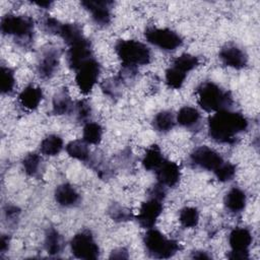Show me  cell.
I'll return each instance as SVG.
<instances>
[{
  "label": "cell",
  "mask_w": 260,
  "mask_h": 260,
  "mask_svg": "<svg viewBox=\"0 0 260 260\" xmlns=\"http://www.w3.org/2000/svg\"><path fill=\"white\" fill-rule=\"evenodd\" d=\"M22 168L27 176L32 178H39L43 168L42 157L36 152H30L26 154L22 159Z\"/></svg>",
  "instance_id": "27"
},
{
  "label": "cell",
  "mask_w": 260,
  "mask_h": 260,
  "mask_svg": "<svg viewBox=\"0 0 260 260\" xmlns=\"http://www.w3.org/2000/svg\"><path fill=\"white\" fill-rule=\"evenodd\" d=\"M109 212L111 217L116 221H124V220H129L131 218L130 211H128L127 209L119 205H113Z\"/></svg>",
  "instance_id": "36"
},
{
  "label": "cell",
  "mask_w": 260,
  "mask_h": 260,
  "mask_svg": "<svg viewBox=\"0 0 260 260\" xmlns=\"http://www.w3.org/2000/svg\"><path fill=\"white\" fill-rule=\"evenodd\" d=\"M199 64V59L198 57L185 53L180 55L179 57H177L174 61H173V67H175L176 69L180 70L181 72L187 74L188 72L192 71L194 68H196Z\"/></svg>",
  "instance_id": "30"
},
{
  "label": "cell",
  "mask_w": 260,
  "mask_h": 260,
  "mask_svg": "<svg viewBox=\"0 0 260 260\" xmlns=\"http://www.w3.org/2000/svg\"><path fill=\"white\" fill-rule=\"evenodd\" d=\"M36 4L40 7H44V8H49L52 4V2L50 1H41V2H36Z\"/></svg>",
  "instance_id": "44"
},
{
  "label": "cell",
  "mask_w": 260,
  "mask_h": 260,
  "mask_svg": "<svg viewBox=\"0 0 260 260\" xmlns=\"http://www.w3.org/2000/svg\"><path fill=\"white\" fill-rule=\"evenodd\" d=\"M103 137V128L99 123L87 122L82 131V139L87 144H99Z\"/></svg>",
  "instance_id": "29"
},
{
  "label": "cell",
  "mask_w": 260,
  "mask_h": 260,
  "mask_svg": "<svg viewBox=\"0 0 260 260\" xmlns=\"http://www.w3.org/2000/svg\"><path fill=\"white\" fill-rule=\"evenodd\" d=\"M58 35L68 46L84 38L81 27L76 23H62Z\"/></svg>",
  "instance_id": "28"
},
{
  "label": "cell",
  "mask_w": 260,
  "mask_h": 260,
  "mask_svg": "<svg viewBox=\"0 0 260 260\" xmlns=\"http://www.w3.org/2000/svg\"><path fill=\"white\" fill-rule=\"evenodd\" d=\"M187 74L181 72L175 67L171 66L166 71V83L169 87L174 89H179L183 85Z\"/></svg>",
  "instance_id": "33"
},
{
  "label": "cell",
  "mask_w": 260,
  "mask_h": 260,
  "mask_svg": "<svg viewBox=\"0 0 260 260\" xmlns=\"http://www.w3.org/2000/svg\"><path fill=\"white\" fill-rule=\"evenodd\" d=\"M1 31L12 36L22 47L31 44L34 39V20L24 15L6 14L1 18Z\"/></svg>",
  "instance_id": "4"
},
{
  "label": "cell",
  "mask_w": 260,
  "mask_h": 260,
  "mask_svg": "<svg viewBox=\"0 0 260 260\" xmlns=\"http://www.w3.org/2000/svg\"><path fill=\"white\" fill-rule=\"evenodd\" d=\"M165 157L158 145H150L142 158V166L147 171H156L160 165L164 162Z\"/></svg>",
  "instance_id": "21"
},
{
  "label": "cell",
  "mask_w": 260,
  "mask_h": 260,
  "mask_svg": "<svg viewBox=\"0 0 260 260\" xmlns=\"http://www.w3.org/2000/svg\"><path fill=\"white\" fill-rule=\"evenodd\" d=\"M176 123V119L172 112L161 111L157 113L152 119L153 128L160 133H166L171 131Z\"/></svg>",
  "instance_id": "26"
},
{
  "label": "cell",
  "mask_w": 260,
  "mask_h": 260,
  "mask_svg": "<svg viewBox=\"0 0 260 260\" xmlns=\"http://www.w3.org/2000/svg\"><path fill=\"white\" fill-rule=\"evenodd\" d=\"M246 202V194L239 188H232L230 191H228L223 199V203L226 209L234 213L241 212L245 208Z\"/></svg>",
  "instance_id": "19"
},
{
  "label": "cell",
  "mask_w": 260,
  "mask_h": 260,
  "mask_svg": "<svg viewBox=\"0 0 260 260\" xmlns=\"http://www.w3.org/2000/svg\"><path fill=\"white\" fill-rule=\"evenodd\" d=\"M91 58H93L91 45L85 37L69 46L67 52V63L71 69L76 71L82 64Z\"/></svg>",
  "instance_id": "10"
},
{
  "label": "cell",
  "mask_w": 260,
  "mask_h": 260,
  "mask_svg": "<svg viewBox=\"0 0 260 260\" xmlns=\"http://www.w3.org/2000/svg\"><path fill=\"white\" fill-rule=\"evenodd\" d=\"M179 220L185 228H195L199 221V212L195 207H184L179 213Z\"/></svg>",
  "instance_id": "32"
},
{
  "label": "cell",
  "mask_w": 260,
  "mask_h": 260,
  "mask_svg": "<svg viewBox=\"0 0 260 260\" xmlns=\"http://www.w3.org/2000/svg\"><path fill=\"white\" fill-rule=\"evenodd\" d=\"M121 79H117V78H113V79H109V80H105L104 83L102 84V89L111 96H115L119 89H120V82Z\"/></svg>",
  "instance_id": "37"
},
{
  "label": "cell",
  "mask_w": 260,
  "mask_h": 260,
  "mask_svg": "<svg viewBox=\"0 0 260 260\" xmlns=\"http://www.w3.org/2000/svg\"><path fill=\"white\" fill-rule=\"evenodd\" d=\"M55 201L63 207H72L79 203L80 195L77 190L70 184L64 183L59 185L54 192Z\"/></svg>",
  "instance_id": "16"
},
{
  "label": "cell",
  "mask_w": 260,
  "mask_h": 260,
  "mask_svg": "<svg viewBox=\"0 0 260 260\" xmlns=\"http://www.w3.org/2000/svg\"><path fill=\"white\" fill-rule=\"evenodd\" d=\"M229 243L232 251L248 252L249 247L252 244V235L250 231L245 228H237L231 232Z\"/></svg>",
  "instance_id": "17"
},
{
  "label": "cell",
  "mask_w": 260,
  "mask_h": 260,
  "mask_svg": "<svg viewBox=\"0 0 260 260\" xmlns=\"http://www.w3.org/2000/svg\"><path fill=\"white\" fill-rule=\"evenodd\" d=\"M72 113L75 115V117L78 121H85L89 118L90 113H91L90 105L84 100L78 101L74 104Z\"/></svg>",
  "instance_id": "35"
},
{
  "label": "cell",
  "mask_w": 260,
  "mask_h": 260,
  "mask_svg": "<svg viewBox=\"0 0 260 260\" xmlns=\"http://www.w3.org/2000/svg\"><path fill=\"white\" fill-rule=\"evenodd\" d=\"M43 100V91L35 85L26 86L19 94L18 101L20 105L27 110H35L39 107Z\"/></svg>",
  "instance_id": "18"
},
{
  "label": "cell",
  "mask_w": 260,
  "mask_h": 260,
  "mask_svg": "<svg viewBox=\"0 0 260 260\" xmlns=\"http://www.w3.org/2000/svg\"><path fill=\"white\" fill-rule=\"evenodd\" d=\"M228 258L232 260H245L249 259V252H237V251H231L228 255Z\"/></svg>",
  "instance_id": "40"
},
{
  "label": "cell",
  "mask_w": 260,
  "mask_h": 260,
  "mask_svg": "<svg viewBox=\"0 0 260 260\" xmlns=\"http://www.w3.org/2000/svg\"><path fill=\"white\" fill-rule=\"evenodd\" d=\"M161 201L162 200L150 196L149 199L141 204L138 214L136 216V219L140 226L146 230L153 228L162 211Z\"/></svg>",
  "instance_id": "11"
},
{
  "label": "cell",
  "mask_w": 260,
  "mask_h": 260,
  "mask_svg": "<svg viewBox=\"0 0 260 260\" xmlns=\"http://www.w3.org/2000/svg\"><path fill=\"white\" fill-rule=\"evenodd\" d=\"M110 258H117V259L128 258V253L124 248H119V249H116L112 252Z\"/></svg>",
  "instance_id": "41"
},
{
  "label": "cell",
  "mask_w": 260,
  "mask_h": 260,
  "mask_svg": "<svg viewBox=\"0 0 260 260\" xmlns=\"http://www.w3.org/2000/svg\"><path fill=\"white\" fill-rule=\"evenodd\" d=\"M60 52L56 48H48L41 55L38 62V73L44 79L51 78L58 69Z\"/></svg>",
  "instance_id": "12"
},
{
  "label": "cell",
  "mask_w": 260,
  "mask_h": 260,
  "mask_svg": "<svg viewBox=\"0 0 260 260\" xmlns=\"http://www.w3.org/2000/svg\"><path fill=\"white\" fill-rule=\"evenodd\" d=\"M64 247L63 237L54 228H49L45 236V249L50 255H57L62 252Z\"/></svg>",
  "instance_id": "23"
},
{
  "label": "cell",
  "mask_w": 260,
  "mask_h": 260,
  "mask_svg": "<svg viewBox=\"0 0 260 260\" xmlns=\"http://www.w3.org/2000/svg\"><path fill=\"white\" fill-rule=\"evenodd\" d=\"M200 118L201 116L197 109L190 106H185L179 110L176 117V121L181 126L191 129L196 127L199 124Z\"/></svg>",
  "instance_id": "20"
},
{
  "label": "cell",
  "mask_w": 260,
  "mask_h": 260,
  "mask_svg": "<svg viewBox=\"0 0 260 260\" xmlns=\"http://www.w3.org/2000/svg\"><path fill=\"white\" fill-rule=\"evenodd\" d=\"M193 258H197V259H209L210 256H209L205 251H197V252H194Z\"/></svg>",
  "instance_id": "43"
},
{
  "label": "cell",
  "mask_w": 260,
  "mask_h": 260,
  "mask_svg": "<svg viewBox=\"0 0 260 260\" xmlns=\"http://www.w3.org/2000/svg\"><path fill=\"white\" fill-rule=\"evenodd\" d=\"M74 103L66 90L58 91L52 102V109L55 115H65L72 113Z\"/></svg>",
  "instance_id": "22"
},
{
  "label": "cell",
  "mask_w": 260,
  "mask_h": 260,
  "mask_svg": "<svg viewBox=\"0 0 260 260\" xmlns=\"http://www.w3.org/2000/svg\"><path fill=\"white\" fill-rule=\"evenodd\" d=\"M112 1H82L81 5L90 13L92 20L100 25H107L110 23L112 14H111V5Z\"/></svg>",
  "instance_id": "13"
},
{
  "label": "cell",
  "mask_w": 260,
  "mask_h": 260,
  "mask_svg": "<svg viewBox=\"0 0 260 260\" xmlns=\"http://www.w3.org/2000/svg\"><path fill=\"white\" fill-rule=\"evenodd\" d=\"M72 254L79 259H96L100 248L89 232H80L73 236L70 241Z\"/></svg>",
  "instance_id": "7"
},
{
  "label": "cell",
  "mask_w": 260,
  "mask_h": 260,
  "mask_svg": "<svg viewBox=\"0 0 260 260\" xmlns=\"http://www.w3.org/2000/svg\"><path fill=\"white\" fill-rule=\"evenodd\" d=\"M143 244L146 252L153 258L166 259L174 256L180 249L179 243L168 239L155 229H148L143 237Z\"/></svg>",
  "instance_id": "5"
},
{
  "label": "cell",
  "mask_w": 260,
  "mask_h": 260,
  "mask_svg": "<svg viewBox=\"0 0 260 260\" xmlns=\"http://www.w3.org/2000/svg\"><path fill=\"white\" fill-rule=\"evenodd\" d=\"M101 72V66L99 62L91 58L82 64L77 70L75 75V81L79 90L86 94L89 93L95 85Z\"/></svg>",
  "instance_id": "8"
},
{
  "label": "cell",
  "mask_w": 260,
  "mask_h": 260,
  "mask_svg": "<svg viewBox=\"0 0 260 260\" xmlns=\"http://www.w3.org/2000/svg\"><path fill=\"white\" fill-rule=\"evenodd\" d=\"M198 104L206 112L229 110L233 104L231 93L212 81H205L197 87Z\"/></svg>",
  "instance_id": "2"
},
{
  "label": "cell",
  "mask_w": 260,
  "mask_h": 260,
  "mask_svg": "<svg viewBox=\"0 0 260 260\" xmlns=\"http://www.w3.org/2000/svg\"><path fill=\"white\" fill-rule=\"evenodd\" d=\"M221 62L232 68L242 69L247 65L248 58L245 52L237 46L229 45L223 47L219 52Z\"/></svg>",
  "instance_id": "15"
},
{
  "label": "cell",
  "mask_w": 260,
  "mask_h": 260,
  "mask_svg": "<svg viewBox=\"0 0 260 260\" xmlns=\"http://www.w3.org/2000/svg\"><path fill=\"white\" fill-rule=\"evenodd\" d=\"M117 56L124 67L135 69L137 66L146 65L151 60L148 47L135 40H120L115 45Z\"/></svg>",
  "instance_id": "3"
},
{
  "label": "cell",
  "mask_w": 260,
  "mask_h": 260,
  "mask_svg": "<svg viewBox=\"0 0 260 260\" xmlns=\"http://www.w3.org/2000/svg\"><path fill=\"white\" fill-rule=\"evenodd\" d=\"M87 145L88 144L83 139L72 140L66 145V152L75 159L86 161L89 158V148Z\"/></svg>",
  "instance_id": "25"
},
{
  "label": "cell",
  "mask_w": 260,
  "mask_h": 260,
  "mask_svg": "<svg viewBox=\"0 0 260 260\" xmlns=\"http://www.w3.org/2000/svg\"><path fill=\"white\" fill-rule=\"evenodd\" d=\"M62 149H63V140L59 135H56V134H50L46 136L40 144L41 152L48 156L57 155L61 152Z\"/></svg>",
  "instance_id": "24"
},
{
  "label": "cell",
  "mask_w": 260,
  "mask_h": 260,
  "mask_svg": "<svg viewBox=\"0 0 260 260\" xmlns=\"http://www.w3.org/2000/svg\"><path fill=\"white\" fill-rule=\"evenodd\" d=\"M190 160L198 168L213 172L223 162V158L217 151L205 145L195 148L190 154Z\"/></svg>",
  "instance_id": "9"
},
{
  "label": "cell",
  "mask_w": 260,
  "mask_h": 260,
  "mask_svg": "<svg viewBox=\"0 0 260 260\" xmlns=\"http://www.w3.org/2000/svg\"><path fill=\"white\" fill-rule=\"evenodd\" d=\"M248 127V121L244 115L222 110L215 112L208 119V134L216 142L232 144L237 136Z\"/></svg>",
  "instance_id": "1"
},
{
  "label": "cell",
  "mask_w": 260,
  "mask_h": 260,
  "mask_svg": "<svg viewBox=\"0 0 260 260\" xmlns=\"http://www.w3.org/2000/svg\"><path fill=\"white\" fill-rule=\"evenodd\" d=\"M155 172H156L157 183L166 188L174 187L180 181V177H181L180 167L172 160L165 159L164 162Z\"/></svg>",
  "instance_id": "14"
},
{
  "label": "cell",
  "mask_w": 260,
  "mask_h": 260,
  "mask_svg": "<svg viewBox=\"0 0 260 260\" xmlns=\"http://www.w3.org/2000/svg\"><path fill=\"white\" fill-rule=\"evenodd\" d=\"M19 212H20V210L16 206L9 205L5 209V216L7 219H11V218L15 219V218H17Z\"/></svg>",
  "instance_id": "39"
},
{
  "label": "cell",
  "mask_w": 260,
  "mask_h": 260,
  "mask_svg": "<svg viewBox=\"0 0 260 260\" xmlns=\"http://www.w3.org/2000/svg\"><path fill=\"white\" fill-rule=\"evenodd\" d=\"M62 23H60L57 19L53 18V17H46L44 20H43V26H44V29L50 34H56L58 35L59 30H60V27H61Z\"/></svg>",
  "instance_id": "38"
},
{
  "label": "cell",
  "mask_w": 260,
  "mask_h": 260,
  "mask_svg": "<svg viewBox=\"0 0 260 260\" xmlns=\"http://www.w3.org/2000/svg\"><path fill=\"white\" fill-rule=\"evenodd\" d=\"M15 86L14 72L9 68L2 66L0 73V89L3 94H9L13 91Z\"/></svg>",
  "instance_id": "31"
},
{
  "label": "cell",
  "mask_w": 260,
  "mask_h": 260,
  "mask_svg": "<svg viewBox=\"0 0 260 260\" xmlns=\"http://www.w3.org/2000/svg\"><path fill=\"white\" fill-rule=\"evenodd\" d=\"M213 173L218 181L229 182L233 180L236 175V167L231 162L223 161Z\"/></svg>",
  "instance_id": "34"
},
{
  "label": "cell",
  "mask_w": 260,
  "mask_h": 260,
  "mask_svg": "<svg viewBox=\"0 0 260 260\" xmlns=\"http://www.w3.org/2000/svg\"><path fill=\"white\" fill-rule=\"evenodd\" d=\"M144 36L148 43L165 51H174L183 43L179 34L166 27H148L145 30Z\"/></svg>",
  "instance_id": "6"
},
{
  "label": "cell",
  "mask_w": 260,
  "mask_h": 260,
  "mask_svg": "<svg viewBox=\"0 0 260 260\" xmlns=\"http://www.w3.org/2000/svg\"><path fill=\"white\" fill-rule=\"evenodd\" d=\"M9 242H10V240H9V237H8V236L3 235V236L1 237V239H0V251H1L2 253H4V252L8 249V247H9Z\"/></svg>",
  "instance_id": "42"
}]
</instances>
